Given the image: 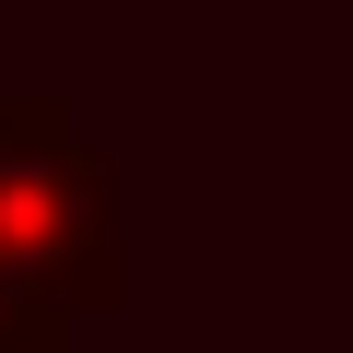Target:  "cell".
Here are the masks:
<instances>
[{
    "label": "cell",
    "instance_id": "1",
    "mask_svg": "<svg viewBox=\"0 0 353 353\" xmlns=\"http://www.w3.org/2000/svg\"><path fill=\"white\" fill-rule=\"evenodd\" d=\"M118 294L106 176L48 106H0V306H94Z\"/></svg>",
    "mask_w": 353,
    "mask_h": 353
},
{
    "label": "cell",
    "instance_id": "2",
    "mask_svg": "<svg viewBox=\"0 0 353 353\" xmlns=\"http://www.w3.org/2000/svg\"><path fill=\"white\" fill-rule=\"evenodd\" d=\"M0 353H59V306H0Z\"/></svg>",
    "mask_w": 353,
    "mask_h": 353
}]
</instances>
